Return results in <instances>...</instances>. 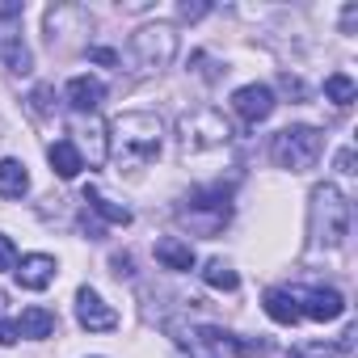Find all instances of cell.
<instances>
[{
	"mask_svg": "<svg viewBox=\"0 0 358 358\" xmlns=\"http://www.w3.org/2000/svg\"><path fill=\"white\" fill-rule=\"evenodd\" d=\"M106 143L114 152V160L122 169H148L156 156H160V143H164V122L156 114H143V110H131V114H118L110 127H106Z\"/></svg>",
	"mask_w": 358,
	"mask_h": 358,
	"instance_id": "1",
	"label": "cell"
},
{
	"mask_svg": "<svg viewBox=\"0 0 358 358\" xmlns=\"http://www.w3.org/2000/svg\"><path fill=\"white\" fill-rule=\"evenodd\" d=\"M312 236L324 249H341L350 236V203L337 186H316L312 190Z\"/></svg>",
	"mask_w": 358,
	"mask_h": 358,
	"instance_id": "2",
	"label": "cell"
},
{
	"mask_svg": "<svg viewBox=\"0 0 358 358\" xmlns=\"http://www.w3.org/2000/svg\"><path fill=\"white\" fill-rule=\"evenodd\" d=\"M127 55H131V72H160L173 64L177 55V30L169 22H152V26H139L127 43Z\"/></svg>",
	"mask_w": 358,
	"mask_h": 358,
	"instance_id": "3",
	"label": "cell"
},
{
	"mask_svg": "<svg viewBox=\"0 0 358 358\" xmlns=\"http://www.w3.org/2000/svg\"><path fill=\"white\" fill-rule=\"evenodd\" d=\"M320 148H324V139H320L316 127H287V131H278L274 143H270L274 160H278L282 169H291V173L312 169V164L320 160Z\"/></svg>",
	"mask_w": 358,
	"mask_h": 358,
	"instance_id": "4",
	"label": "cell"
},
{
	"mask_svg": "<svg viewBox=\"0 0 358 358\" xmlns=\"http://www.w3.org/2000/svg\"><path fill=\"white\" fill-rule=\"evenodd\" d=\"M232 139V127L215 110H194L182 118V156H199L211 148H224Z\"/></svg>",
	"mask_w": 358,
	"mask_h": 358,
	"instance_id": "5",
	"label": "cell"
},
{
	"mask_svg": "<svg viewBox=\"0 0 358 358\" xmlns=\"http://www.w3.org/2000/svg\"><path fill=\"white\" fill-rule=\"evenodd\" d=\"M186 203H190V207H182V220H186L194 232H203V236H215V232L228 224V215H232V203H228L224 190H199V194H190Z\"/></svg>",
	"mask_w": 358,
	"mask_h": 358,
	"instance_id": "6",
	"label": "cell"
},
{
	"mask_svg": "<svg viewBox=\"0 0 358 358\" xmlns=\"http://www.w3.org/2000/svg\"><path fill=\"white\" fill-rule=\"evenodd\" d=\"M76 320H80L89 333H110V329L118 324V312H114L93 287H80V291H76Z\"/></svg>",
	"mask_w": 358,
	"mask_h": 358,
	"instance_id": "7",
	"label": "cell"
},
{
	"mask_svg": "<svg viewBox=\"0 0 358 358\" xmlns=\"http://www.w3.org/2000/svg\"><path fill=\"white\" fill-rule=\"evenodd\" d=\"M274 89L270 85H245V89H236L232 93V110L245 118V122H266L270 114H274Z\"/></svg>",
	"mask_w": 358,
	"mask_h": 358,
	"instance_id": "8",
	"label": "cell"
},
{
	"mask_svg": "<svg viewBox=\"0 0 358 358\" xmlns=\"http://www.w3.org/2000/svg\"><path fill=\"white\" fill-rule=\"evenodd\" d=\"M303 308H299V316H308V320H337L341 312H345V299L337 295V291H329V287H312V291H303V295H295Z\"/></svg>",
	"mask_w": 358,
	"mask_h": 358,
	"instance_id": "9",
	"label": "cell"
},
{
	"mask_svg": "<svg viewBox=\"0 0 358 358\" xmlns=\"http://www.w3.org/2000/svg\"><path fill=\"white\" fill-rule=\"evenodd\" d=\"M13 274H17V287H26V291H47V287L55 282V257L30 253V257H22V262L13 266Z\"/></svg>",
	"mask_w": 358,
	"mask_h": 358,
	"instance_id": "10",
	"label": "cell"
},
{
	"mask_svg": "<svg viewBox=\"0 0 358 358\" xmlns=\"http://www.w3.org/2000/svg\"><path fill=\"white\" fill-rule=\"evenodd\" d=\"M64 97H68V106H72L76 114H97V106H101V97H106V85H101L97 76H72L68 89H64Z\"/></svg>",
	"mask_w": 358,
	"mask_h": 358,
	"instance_id": "11",
	"label": "cell"
},
{
	"mask_svg": "<svg viewBox=\"0 0 358 358\" xmlns=\"http://www.w3.org/2000/svg\"><path fill=\"white\" fill-rule=\"evenodd\" d=\"M156 262L169 266V270H194V266H199L190 241H182V236H164V241H156Z\"/></svg>",
	"mask_w": 358,
	"mask_h": 358,
	"instance_id": "12",
	"label": "cell"
},
{
	"mask_svg": "<svg viewBox=\"0 0 358 358\" xmlns=\"http://www.w3.org/2000/svg\"><path fill=\"white\" fill-rule=\"evenodd\" d=\"M47 160H51V169L64 177V182H72V177L85 169V156H80V148H76L72 139H55V143L47 148Z\"/></svg>",
	"mask_w": 358,
	"mask_h": 358,
	"instance_id": "13",
	"label": "cell"
},
{
	"mask_svg": "<svg viewBox=\"0 0 358 358\" xmlns=\"http://www.w3.org/2000/svg\"><path fill=\"white\" fill-rule=\"evenodd\" d=\"M26 190H30V173H26V164L13 160V156H5V160H0V199H22Z\"/></svg>",
	"mask_w": 358,
	"mask_h": 358,
	"instance_id": "14",
	"label": "cell"
},
{
	"mask_svg": "<svg viewBox=\"0 0 358 358\" xmlns=\"http://www.w3.org/2000/svg\"><path fill=\"white\" fill-rule=\"evenodd\" d=\"M0 59H5V68L9 72H17V76H26L30 68H34V59H30V47L22 43V34H0Z\"/></svg>",
	"mask_w": 358,
	"mask_h": 358,
	"instance_id": "15",
	"label": "cell"
},
{
	"mask_svg": "<svg viewBox=\"0 0 358 358\" xmlns=\"http://www.w3.org/2000/svg\"><path fill=\"white\" fill-rule=\"evenodd\" d=\"M85 203H89V211H97L106 224H118V228H127V224H131V211H127L122 203L106 199V194H101V186H89V190H85Z\"/></svg>",
	"mask_w": 358,
	"mask_h": 358,
	"instance_id": "16",
	"label": "cell"
},
{
	"mask_svg": "<svg viewBox=\"0 0 358 358\" xmlns=\"http://www.w3.org/2000/svg\"><path fill=\"white\" fill-rule=\"evenodd\" d=\"M266 316L274 320V324H295L299 320V299L291 295V291H266Z\"/></svg>",
	"mask_w": 358,
	"mask_h": 358,
	"instance_id": "17",
	"label": "cell"
},
{
	"mask_svg": "<svg viewBox=\"0 0 358 358\" xmlns=\"http://www.w3.org/2000/svg\"><path fill=\"white\" fill-rule=\"evenodd\" d=\"M17 333L22 337H51L55 333V316L47 312V308H22V316H17Z\"/></svg>",
	"mask_w": 358,
	"mask_h": 358,
	"instance_id": "18",
	"label": "cell"
},
{
	"mask_svg": "<svg viewBox=\"0 0 358 358\" xmlns=\"http://www.w3.org/2000/svg\"><path fill=\"white\" fill-rule=\"evenodd\" d=\"M203 282L215 287V291H236V287H241V274H236L224 257H211V262L203 266Z\"/></svg>",
	"mask_w": 358,
	"mask_h": 358,
	"instance_id": "19",
	"label": "cell"
},
{
	"mask_svg": "<svg viewBox=\"0 0 358 358\" xmlns=\"http://www.w3.org/2000/svg\"><path fill=\"white\" fill-rule=\"evenodd\" d=\"M324 97H329L333 106H350V101L358 97V85H354L350 76H341V72H337V76H329V80H324Z\"/></svg>",
	"mask_w": 358,
	"mask_h": 358,
	"instance_id": "20",
	"label": "cell"
},
{
	"mask_svg": "<svg viewBox=\"0 0 358 358\" xmlns=\"http://www.w3.org/2000/svg\"><path fill=\"white\" fill-rule=\"evenodd\" d=\"M287 358H337V345H329V341H295L287 350Z\"/></svg>",
	"mask_w": 358,
	"mask_h": 358,
	"instance_id": "21",
	"label": "cell"
},
{
	"mask_svg": "<svg viewBox=\"0 0 358 358\" xmlns=\"http://www.w3.org/2000/svg\"><path fill=\"white\" fill-rule=\"evenodd\" d=\"M30 101H34V114H55V89L51 85H38L30 93Z\"/></svg>",
	"mask_w": 358,
	"mask_h": 358,
	"instance_id": "22",
	"label": "cell"
},
{
	"mask_svg": "<svg viewBox=\"0 0 358 358\" xmlns=\"http://www.w3.org/2000/svg\"><path fill=\"white\" fill-rule=\"evenodd\" d=\"M13 266H17V249L9 236H0V270H13Z\"/></svg>",
	"mask_w": 358,
	"mask_h": 358,
	"instance_id": "23",
	"label": "cell"
},
{
	"mask_svg": "<svg viewBox=\"0 0 358 358\" xmlns=\"http://www.w3.org/2000/svg\"><path fill=\"white\" fill-rule=\"evenodd\" d=\"M22 333H17V320H5V316H0V345H13Z\"/></svg>",
	"mask_w": 358,
	"mask_h": 358,
	"instance_id": "24",
	"label": "cell"
},
{
	"mask_svg": "<svg viewBox=\"0 0 358 358\" xmlns=\"http://www.w3.org/2000/svg\"><path fill=\"white\" fill-rule=\"evenodd\" d=\"M89 59H97V64H118V55H114L110 47H93V51H89Z\"/></svg>",
	"mask_w": 358,
	"mask_h": 358,
	"instance_id": "25",
	"label": "cell"
},
{
	"mask_svg": "<svg viewBox=\"0 0 358 358\" xmlns=\"http://www.w3.org/2000/svg\"><path fill=\"white\" fill-rule=\"evenodd\" d=\"M337 169H341V173H354V148H341V152H337Z\"/></svg>",
	"mask_w": 358,
	"mask_h": 358,
	"instance_id": "26",
	"label": "cell"
},
{
	"mask_svg": "<svg viewBox=\"0 0 358 358\" xmlns=\"http://www.w3.org/2000/svg\"><path fill=\"white\" fill-rule=\"evenodd\" d=\"M203 13H207V5H182V17H186V22H199Z\"/></svg>",
	"mask_w": 358,
	"mask_h": 358,
	"instance_id": "27",
	"label": "cell"
},
{
	"mask_svg": "<svg viewBox=\"0 0 358 358\" xmlns=\"http://www.w3.org/2000/svg\"><path fill=\"white\" fill-rule=\"evenodd\" d=\"M0 17H22V5H0Z\"/></svg>",
	"mask_w": 358,
	"mask_h": 358,
	"instance_id": "28",
	"label": "cell"
}]
</instances>
